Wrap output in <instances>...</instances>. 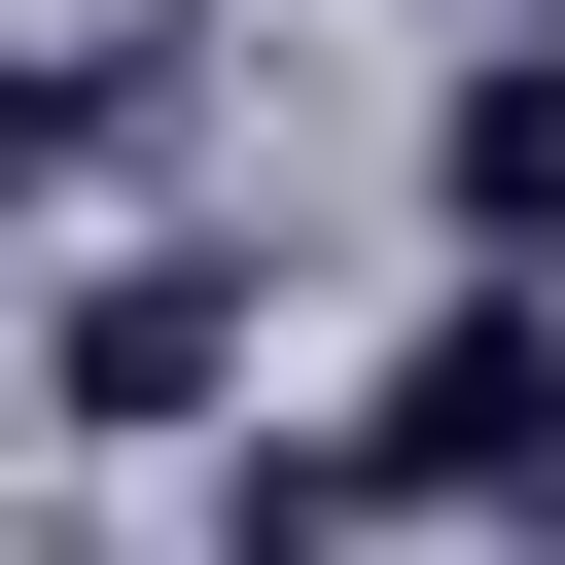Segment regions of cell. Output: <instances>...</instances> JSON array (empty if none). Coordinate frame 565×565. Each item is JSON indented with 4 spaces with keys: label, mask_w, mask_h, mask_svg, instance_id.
Masks as SVG:
<instances>
[{
    "label": "cell",
    "mask_w": 565,
    "mask_h": 565,
    "mask_svg": "<svg viewBox=\"0 0 565 565\" xmlns=\"http://www.w3.org/2000/svg\"><path fill=\"white\" fill-rule=\"evenodd\" d=\"M424 35H459V0H424Z\"/></svg>",
    "instance_id": "3957f363"
},
{
    "label": "cell",
    "mask_w": 565,
    "mask_h": 565,
    "mask_svg": "<svg viewBox=\"0 0 565 565\" xmlns=\"http://www.w3.org/2000/svg\"><path fill=\"white\" fill-rule=\"evenodd\" d=\"M212 353H247V247H106L71 282V424H177Z\"/></svg>",
    "instance_id": "7a4b0ae2"
},
{
    "label": "cell",
    "mask_w": 565,
    "mask_h": 565,
    "mask_svg": "<svg viewBox=\"0 0 565 565\" xmlns=\"http://www.w3.org/2000/svg\"><path fill=\"white\" fill-rule=\"evenodd\" d=\"M424 247L459 282H565V35L530 0H459V71H424Z\"/></svg>",
    "instance_id": "6da1fadb"
}]
</instances>
